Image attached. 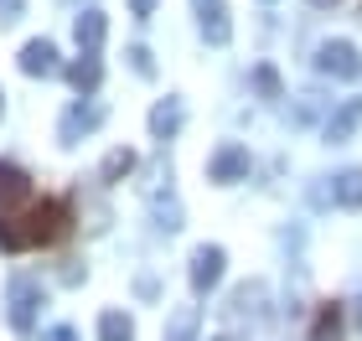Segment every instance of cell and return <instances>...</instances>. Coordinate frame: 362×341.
<instances>
[{
    "instance_id": "3",
    "label": "cell",
    "mask_w": 362,
    "mask_h": 341,
    "mask_svg": "<svg viewBox=\"0 0 362 341\" xmlns=\"http://www.w3.org/2000/svg\"><path fill=\"white\" fill-rule=\"evenodd\" d=\"M316 73L341 78V83L362 78V57H357V47H352V42H321V47H316Z\"/></svg>"
},
{
    "instance_id": "14",
    "label": "cell",
    "mask_w": 362,
    "mask_h": 341,
    "mask_svg": "<svg viewBox=\"0 0 362 341\" xmlns=\"http://www.w3.org/2000/svg\"><path fill=\"white\" fill-rule=\"evenodd\" d=\"M176 129H181V99H160L151 109V135L156 140H171Z\"/></svg>"
},
{
    "instance_id": "7",
    "label": "cell",
    "mask_w": 362,
    "mask_h": 341,
    "mask_svg": "<svg viewBox=\"0 0 362 341\" xmlns=\"http://www.w3.org/2000/svg\"><path fill=\"white\" fill-rule=\"evenodd\" d=\"M197 6V21H202V37L212 42V47H223L228 37H233V21H228V6L223 0H192Z\"/></svg>"
},
{
    "instance_id": "6",
    "label": "cell",
    "mask_w": 362,
    "mask_h": 341,
    "mask_svg": "<svg viewBox=\"0 0 362 341\" xmlns=\"http://www.w3.org/2000/svg\"><path fill=\"white\" fill-rule=\"evenodd\" d=\"M16 68H21L26 78H52V73L62 68V62H57V47L47 42V37H37V42H26V47H21Z\"/></svg>"
},
{
    "instance_id": "4",
    "label": "cell",
    "mask_w": 362,
    "mask_h": 341,
    "mask_svg": "<svg viewBox=\"0 0 362 341\" xmlns=\"http://www.w3.org/2000/svg\"><path fill=\"white\" fill-rule=\"evenodd\" d=\"M223 264H228V253L218 249V243H202V249L192 253V289H197V295L218 289V280H223Z\"/></svg>"
},
{
    "instance_id": "12",
    "label": "cell",
    "mask_w": 362,
    "mask_h": 341,
    "mask_svg": "<svg viewBox=\"0 0 362 341\" xmlns=\"http://www.w3.org/2000/svg\"><path fill=\"white\" fill-rule=\"evenodd\" d=\"M104 31H109V21H104V11H83L73 21V37H78V52H98L104 47Z\"/></svg>"
},
{
    "instance_id": "1",
    "label": "cell",
    "mask_w": 362,
    "mask_h": 341,
    "mask_svg": "<svg viewBox=\"0 0 362 341\" xmlns=\"http://www.w3.org/2000/svg\"><path fill=\"white\" fill-rule=\"evenodd\" d=\"M62 233H68V202H57V197L37 202V207L21 213V217H6V213H0V249H6V253L47 249V243H57Z\"/></svg>"
},
{
    "instance_id": "22",
    "label": "cell",
    "mask_w": 362,
    "mask_h": 341,
    "mask_svg": "<svg viewBox=\"0 0 362 341\" xmlns=\"http://www.w3.org/2000/svg\"><path fill=\"white\" fill-rule=\"evenodd\" d=\"M21 6H26V0H0V21H16V16H21Z\"/></svg>"
},
{
    "instance_id": "24",
    "label": "cell",
    "mask_w": 362,
    "mask_h": 341,
    "mask_svg": "<svg viewBox=\"0 0 362 341\" xmlns=\"http://www.w3.org/2000/svg\"><path fill=\"white\" fill-rule=\"evenodd\" d=\"M47 341H78V336H73L68 326H57V331H52V336H47Z\"/></svg>"
},
{
    "instance_id": "23",
    "label": "cell",
    "mask_w": 362,
    "mask_h": 341,
    "mask_svg": "<svg viewBox=\"0 0 362 341\" xmlns=\"http://www.w3.org/2000/svg\"><path fill=\"white\" fill-rule=\"evenodd\" d=\"M129 11H135V21H151V11H156V0H129Z\"/></svg>"
},
{
    "instance_id": "9",
    "label": "cell",
    "mask_w": 362,
    "mask_h": 341,
    "mask_svg": "<svg viewBox=\"0 0 362 341\" xmlns=\"http://www.w3.org/2000/svg\"><path fill=\"white\" fill-rule=\"evenodd\" d=\"M26 197H31V176L21 166H11V160H0V213L21 207Z\"/></svg>"
},
{
    "instance_id": "28",
    "label": "cell",
    "mask_w": 362,
    "mask_h": 341,
    "mask_svg": "<svg viewBox=\"0 0 362 341\" xmlns=\"http://www.w3.org/2000/svg\"><path fill=\"white\" fill-rule=\"evenodd\" d=\"M0 109H6V93H0Z\"/></svg>"
},
{
    "instance_id": "13",
    "label": "cell",
    "mask_w": 362,
    "mask_h": 341,
    "mask_svg": "<svg viewBox=\"0 0 362 341\" xmlns=\"http://www.w3.org/2000/svg\"><path fill=\"white\" fill-rule=\"evenodd\" d=\"M332 202L362 213V171H341V176H332Z\"/></svg>"
},
{
    "instance_id": "8",
    "label": "cell",
    "mask_w": 362,
    "mask_h": 341,
    "mask_svg": "<svg viewBox=\"0 0 362 341\" xmlns=\"http://www.w3.org/2000/svg\"><path fill=\"white\" fill-rule=\"evenodd\" d=\"M207 176L212 181H243V176H249V150H243V145H223L218 155H212V166H207Z\"/></svg>"
},
{
    "instance_id": "17",
    "label": "cell",
    "mask_w": 362,
    "mask_h": 341,
    "mask_svg": "<svg viewBox=\"0 0 362 341\" xmlns=\"http://www.w3.org/2000/svg\"><path fill=\"white\" fill-rule=\"evenodd\" d=\"M98 341H135V321L124 311H104L98 316Z\"/></svg>"
},
{
    "instance_id": "5",
    "label": "cell",
    "mask_w": 362,
    "mask_h": 341,
    "mask_svg": "<svg viewBox=\"0 0 362 341\" xmlns=\"http://www.w3.org/2000/svg\"><path fill=\"white\" fill-rule=\"evenodd\" d=\"M98 124H104V109H98V104H73L68 114H62V124H57V140L62 145H78L83 135H93Z\"/></svg>"
},
{
    "instance_id": "2",
    "label": "cell",
    "mask_w": 362,
    "mask_h": 341,
    "mask_svg": "<svg viewBox=\"0 0 362 341\" xmlns=\"http://www.w3.org/2000/svg\"><path fill=\"white\" fill-rule=\"evenodd\" d=\"M37 311H42V285L31 274H11L6 285V321L16 336H31L37 331Z\"/></svg>"
},
{
    "instance_id": "10",
    "label": "cell",
    "mask_w": 362,
    "mask_h": 341,
    "mask_svg": "<svg viewBox=\"0 0 362 341\" xmlns=\"http://www.w3.org/2000/svg\"><path fill=\"white\" fill-rule=\"evenodd\" d=\"M357 124H362V99H341V109L326 119V145H347Z\"/></svg>"
},
{
    "instance_id": "21",
    "label": "cell",
    "mask_w": 362,
    "mask_h": 341,
    "mask_svg": "<svg viewBox=\"0 0 362 341\" xmlns=\"http://www.w3.org/2000/svg\"><path fill=\"white\" fill-rule=\"evenodd\" d=\"M129 68H135V78H156V57H151V47H129Z\"/></svg>"
},
{
    "instance_id": "15",
    "label": "cell",
    "mask_w": 362,
    "mask_h": 341,
    "mask_svg": "<svg viewBox=\"0 0 362 341\" xmlns=\"http://www.w3.org/2000/svg\"><path fill=\"white\" fill-rule=\"evenodd\" d=\"M151 207H156V222L166 227V233H176L181 227V202H176V191H171V181H166V191H151Z\"/></svg>"
},
{
    "instance_id": "27",
    "label": "cell",
    "mask_w": 362,
    "mask_h": 341,
    "mask_svg": "<svg viewBox=\"0 0 362 341\" xmlns=\"http://www.w3.org/2000/svg\"><path fill=\"white\" fill-rule=\"evenodd\" d=\"M212 341H238V336H212Z\"/></svg>"
},
{
    "instance_id": "20",
    "label": "cell",
    "mask_w": 362,
    "mask_h": 341,
    "mask_svg": "<svg viewBox=\"0 0 362 341\" xmlns=\"http://www.w3.org/2000/svg\"><path fill=\"white\" fill-rule=\"evenodd\" d=\"M254 88H259V99H285V88H279V73L269 68V62H259V68H254Z\"/></svg>"
},
{
    "instance_id": "26",
    "label": "cell",
    "mask_w": 362,
    "mask_h": 341,
    "mask_svg": "<svg viewBox=\"0 0 362 341\" xmlns=\"http://www.w3.org/2000/svg\"><path fill=\"white\" fill-rule=\"evenodd\" d=\"M357 326H362V300H357Z\"/></svg>"
},
{
    "instance_id": "16",
    "label": "cell",
    "mask_w": 362,
    "mask_h": 341,
    "mask_svg": "<svg viewBox=\"0 0 362 341\" xmlns=\"http://www.w3.org/2000/svg\"><path fill=\"white\" fill-rule=\"evenodd\" d=\"M197 326H202V311H197V305H181L166 321V341H197Z\"/></svg>"
},
{
    "instance_id": "25",
    "label": "cell",
    "mask_w": 362,
    "mask_h": 341,
    "mask_svg": "<svg viewBox=\"0 0 362 341\" xmlns=\"http://www.w3.org/2000/svg\"><path fill=\"white\" fill-rule=\"evenodd\" d=\"M310 6H316V11H326V6H341V0H310Z\"/></svg>"
},
{
    "instance_id": "18",
    "label": "cell",
    "mask_w": 362,
    "mask_h": 341,
    "mask_svg": "<svg viewBox=\"0 0 362 341\" xmlns=\"http://www.w3.org/2000/svg\"><path fill=\"white\" fill-rule=\"evenodd\" d=\"M310 341H341V305H321L316 311V326H310Z\"/></svg>"
},
{
    "instance_id": "11",
    "label": "cell",
    "mask_w": 362,
    "mask_h": 341,
    "mask_svg": "<svg viewBox=\"0 0 362 341\" xmlns=\"http://www.w3.org/2000/svg\"><path fill=\"white\" fill-rule=\"evenodd\" d=\"M68 83L83 93V99H88L98 83H104V62H98V52H83V57H73V62H68Z\"/></svg>"
},
{
    "instance_id": "19",
    "label": "cell",
    "mask_w": 362,
    "mask_h": 341,
    "mask_svg": "<svg viewBox=\"0 0 362 341\" xmlns=\"http://www.w3.org/2000/svg\"><path fill=\"white\" fill-rule=\"evenodd\" d=\"M129 171H135V150H109V155H104V166H98V181H109V186H114V181H124Z\"/></svg>"
}]
</instances>
